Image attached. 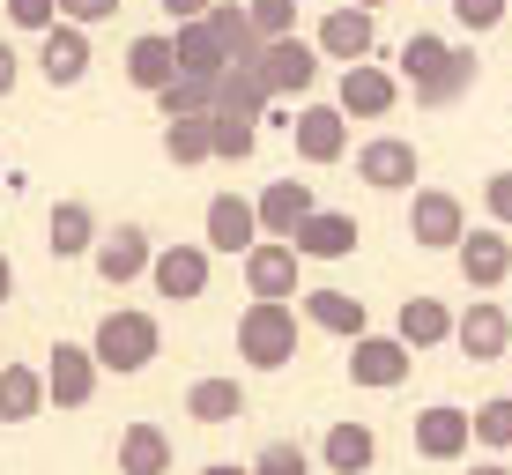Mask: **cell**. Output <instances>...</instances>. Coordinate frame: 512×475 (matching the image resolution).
<instances>
[{"mask_svg": "<svg viewBox=\"0 0 512 475\" xmlns=\"http://www.w3.org/2000/svg\"><path fill=\"white\" fill-rule=\"evenodd\" d=\"M401 90H416V104H461L475 90V52L416 30V38L401 45Z\"/></svg>", "mask_w": 512, "mask_h": 475, "instance_id": "cell-1", "label": "cell"}, {"mask_svg": "<svg viewBox=\"0 0 512 475\" xmlns=\"http://www.w3.org/2000/svg\"><path fill=\"white\" fill-rule=\"evenodd\" d=\"M156 349H164V327H156V312H104L97 334H90L97 372H119V379L149 372V364H156Z\"/></svg>", "mask_w": 512, "mask_h": 475, "instance_id": "cell-2", "label": "cell"}, {"mask_svg": "<svg viewBox=\"0 0 512 475\" xmlns=\"http://www.w3.org/2000/svg\"><path fill=\"white\" fill-rule=\"evenodd\" d=\"M238 357L253 364V372H282V364L297 357V312L253 297V305H245V320H238Z\"/></svg>", "mask_w": 512, "mask_h": 475, "instance_id": "cell-3", "label": "cell"}, {"mask_svg": "<svg viewBox=\"0 0 512 475\" xmlns=\"http://www.w3.org/2000/svg\"><path fill=\"white\" fill-rule=\"evenodd\" d=\"M409 238L423 245V253H453V245L468 238V208H461V193H446V186H416V201H409Z\"/></svg>", "mask_w": 512, "mask_h": 475, "instance_id": "cell-4", "label": "cell"}, {"mask_svg": "<svg viewBox=\"0 0 512 475\" xmlns=\"http://www.w3.org/2000/svg\"><path fill=\"white\" fill-rule=\"evenodd\" d=\"M245 67L268 82V97H305L312 82H320V45H305V38H275V45H260Z\"/></svg>", "mask_w": 512, "mask_h": 475, "instance_id": "cell-5", "label": "cell"}, {"mask_svg": "<svg viewBox=\"0 0 512 475\" xmlns=\"http://www.w3.org/2000/svg\"><path fill=\"white\" fill-rule=\"evenodd\" d=\"M357 179L379 186V193H409L423 179V156H416V142H401V134H379V142L357 149Z\"/></svg>", "mask_w": 512, "mask_h": 475, "instance_id": "cell-6", "label": "cell"}, {"mask_svg": "<svg viewBox=\"0 0 512 475\" xmlns=\"http://www.w3.org/2000/svg\"><path fill=\"white\" fill-rule=\"evenodd\" d=\"M208 245H164V253L149 260V283L156 297H171V305H193V297H208Z\"/></svg>", "mask_w": 512, "mask_h": 475, "instance_id": "cell-7", "label": "cell"}, {"mask_svg": "<svg viewBox=\"0 0 512 475\" xmlns=\"http://www.w3.org/2000/svg\"><path fill=\"white\" fill-rule=\"evenodd\" d=\"M334 104H342V119H386V112L401 104V75H386L379 60L342 67V90H334Z\"/></svg>", "mask_w": 512, "mask_h": 475, "instance_id": "cell-8", "label": "cell"}, {"mask_svg": "<svg viewBox=\"0 0 512 475\" xmlns=\"http://www.w3.org/2000/svg\"><path fill=\"white\" fill-rule=\"evenodd\" d=\"M453 260H461V283L475 290V297H490L512 275V238L490 223V231H468L461 245H453Z\"/></svg>", "mask_w": 512, "mask_h": 475, "instance_id": "cell-9", "label": "cell"}, {"mask_svg": "<svg viewBox=\"0 0 512 475\" xmlns=\"http://www.w3.org/2000/svg\"><path fill=\"white\" fill-rule=\"evenodd\" d=\"M97 357H90V342H60L52 349V364H45V401H60V409H90V394H97Z\"/></svg>", "mask_w": 512, "mask_h": 475, "instance_id": "cell-10", "label": "cell"}, {"mask_svg": "<svg viewBox=\"0 0 512 475\" xmlns=\"http://www.w3.org/2000/svg\"><path fill=\"white\" fill-rule=\"evenodd\" d=\"M290 142L305 164H342L349 156V119H342V104H305V112L290 119Z\"/></svg>", "mask_w": 512, "mask_h": 475, "instance_id": "cell-11", "label": "cell"}, {"mask_svg": "<svg viewBox=\"0 0 512 475\" xmlns=\"http://www.w3.org/2000/svg\"><path fill=\"white\" fill-rule=\"evenodd\" d=\"M97 275L112 290H127V283H141V275H149V260H156V245H149V231H141V223H119V231H104L97 238Z\"/></svg>", "mask_w": 512, "mask_h": 475, "instance_id": "cell-12", "label": "cell"}, {"mask_svg": "<svg viewBox=\"0 0 512 475\" xmlns=\"http://www.w3.org/2000/svg\"><path fill=\"white\" fill-rule=\"evenodd\" d=\"M245 290L268 297V305H290V297H305V290H297V245L260 238L253 253H245Z\"/></svg>", "mask_w": 512, "mask_h": 475, "instance_id": "cell-13", "label": "cell"}, {"mask_svg": "<svg viewBox=\"0 0 512 475\" xmlns=\"http://www.w3.org/2000/svg\"><path fill=\"white\" fill-rule=\"evenodd\" d=\"M453 342H461V357H475V364H498L505 349H512V320H505V305H498V297H475L461 320H453Z\"/></svg>", "mask_w": 512, "mask_h": 475, "instance_id": "cell-14", "label": "cell"}, {"mask_svg": "<svg viewBox=\"0 0 512 475\" xmlns=\"http://www.w3.org/2000/svg\"><path fill=\"white\" fill-rule=\"evenodd\" d=\"M409 349H401V334H364V342H349V379L372 386V394H386V386L409 379Z\"/></svg>", "mask_w": 512, "mask_h": 475, "instance_id": "cell-15", "label": "cell"}, {"mask_svg": "<svg viewBox=\"0 0 512 475\" xmlns=\"http://www.w3.org/2000/svg\"><path fill=\"white\" fill-rule=\"evenodd\" d=\"M201 245H208V253H253V245H260V216H253V201H238V193H216V201H208V216H201Z\"/></svg>", "mask_w": 512, "mask_h": 475, "instance_id": "cell-16", "label": "cell"}, {"mask_svg": "<svg viewBox=\"0 0 512 475\" xmlns=\"http://www.w3.org/2000/svg\"><path fill=\"white\" fill-rule=\"evenodd\" d=\"M38 75L52 82V90H75V82L90 75V30L52 23L45 38H38Z\"/></svg>", "mask_w": 512, "mask_h": 475, "instance_id": "cell-17", "label": "cell"}, {"mask_svg": "<svg viewBox=\"0 0 512 475\" xmlns=\"http://www.w3.org/2000/svg\"><path fill=\"white\" fill-rule=\"evenodd\" d=\"M357 216H342V208H312V216L305 223H297V260H349V253H357Z\"/></svg>", "mask_w": 512, "mask_h": 475, "instance_id": "cell-18", "label": "cell"}, {"mask_svg": "<svg viewBox=\"0 0 512 475\" xmlns=\"http://www.w3.org/2000/svg\"><path fill=\"white\" fill-rule=\"evenodd\" d=\"M320 60H342V67H364L372 60V45H379V30H372V15L364 8H334V15H320Z\"/></svg>", "mask_w": 512, "mask_h": 475, "instance_id": "cell-19", "label": "cell"}, {"mask_svg": "<svg viewBox=\"0 0 512 475\" xmlns=\"http://www.w3.org/2000/svg\"><path fill=\"white\" fill-rule=\"evenodd\" d=\"M468 446H475V424H468V409L438 401V409H423V416H416V453H423V461H461Z\"/></svg>", "mask_w": 512, "mask_h": 475, "instance_id": "cell-20", "label": "cell"}, {"mask_svg": "<svg viewBox=\"0 0 512 475\" xmlns=\"http://www.w3.org/2000/svg\"><path fill=\"white\" fill-rule=\"evenodd\" d=\"M312 208H320V201H312V186H305V179H275V186L253 201L260 238H282V245H290V238H297V223H305Z\"/></svg>", "mask_w": 512, "mask_h": 475, "instance_id": "cell-21", "label": "cell"}, {"mask_svg": "<svg viewBox=\"0 0 512 475\" xmlns=\"http://www.w3.org/2000/svg\"><path fill=\"white\" fill-rule=\"evenodd\" d=\"M127 82H134V90H149V97L179 82V45H171V30H149V38L127 45Z\"/></svg>", "mask_w": 512, "mask_h": 475, "instance_id": "cell-22", "label": "cell"}, {"mask_svg": "<svg viewBox=\"0 0 512 475\" xmlns=\"http://www.w3.org/2000/svg\"><path fill=\"white\" fill-rule=\"evenodd\" d=\"M97 208L90 201H60L52 208V223H45V245H52V260H82V253H97Z\"/></svg>", "mask_w": 512, "mask_h": 475, "instance_id": "cell-23", "label": "cell"}, {"mask_svg": "<svg viewBox=\"0 0 512 475\" xmlns=\"http://www.w3.org/2000/svg\"><path fill=\"white\" fill-rule=\"evenodd\" d=\"M320 461L334 468V475H372V461H379V431L372 424H334L327 438H320Z\"/></svg>", "mask_w": 512, "mask_h": 475, "instance_id": "cell-24", "label": "cell"}, {"mask_svg": "<svg viewBox=\"0 0 512 475\" xmlns=\"http://www.w3.org/2000/svg\"><path fill=\"white\" fill-rule=\"evenodd\" d=\"M305 320L320 327V334H342V342H364V297H349V290H305Z\"/></svg>", "mask_w": 512, "mask_h": 475, "instance_id": "cell-25", "label": "cell"}, {"mask_svg": "<svg viewBox=\"0 0 512 475\" xmlns=\"http://www.w3.org/2000/svg\"><path fill=\"white\" fill-rule=\"evenodd\" d=\"M394 334H401V349H438V342H453V312L438 305V297H409L401 305V320H394Z\"/></svg>", "mask_w": 512, "mask_h": 475, "instance_id": "cell-26", "label": "cell"}, {"mask_svg": "<svg viewBox=\"0 0 512 475\" xmlns=\"http://www.w3.org/2000/svg\"><path fill=\"white\" fill-rule=\"evenodd\" d=\"M119 475H171L164 424H127V431H119Z\"/></svg>", "mask_w": 512, "mask_h": 475, "instance_id": "cell-27", "label": "cell"}, {"mask_svg": "<svg viewBox=\"0 0 512 475\" xmlns=\"http://www.w3.org/2000/svg\"><path fill=\"white\" fill-rule=\"evenodd\" d=\"M186 416L193 424H238L245 416V386L238 379H193L186 386Z\"/></svg>", "mask_w": 512, "mask_h": 475, "instance_id": "cell-28", "label": "cell"}, {"mask_svg": "<svg viewBox=\"0 0 512 475\" xmlns=\"http://www.w3.org/2000/svg\"><path fill=\"white\" fill-rule=\"evenodd\" d=\"M171 45H179V75H208V82H223V45H216V30H208V15L201 23H179L171 30Z\"/></svg>", "mask_w": 512, "mask_h": 475, "instance_id": "cell-29", "label": "cell"}, {"mask_svg": "<svg viewBox=\"0 0 512 475\" xmlns=\"http://www.w3.org/2000/svg\"><path fill=\"white\" fill-rule=\"evenodd\" d=\"M45 409V372L30 364H0V424H30Z\"/></svg>", "mask_w": 512, "mask_h": 475, "instance_id": "cell-30", "label": "cell"}, {"mask_svg": "<svg viewBox=\"0 0 512 475\" xmlns=\"http://www.w3.org/2000/svg\"><path fill=\"white\" fill-rule=\"evenodd\" d=\"M268 82L253 75V67H223V82H216V112H231V119H268Z\"/></svg>", "mask_w": 512, "mask_h": 475, "instance_id": "cell-31", "label": "cell"}, {"mask_svg": "<svg viewBox=\"0 0 512 475\" xmlns=\"http://www.w3.org/2000/svg\"><path fill=\"white\" fill-rule=\"evenodd\" d=\"M208 30H216V45H223V60L231 67H245L260 52V38H253V15L238 8V0H216V8H208Z\"/></svg>", "mask_w": 512, "mask_h": 475, "instance_id": "cell-32", "label": "cell"}, {"mask_svg": "<svg viewBox=\"0 0 512 475\" xmlns=\"http://www.w3.org/2000/svg\"><path fill=\"white\" fill-rule=\"evenodd\" d=\"M164 156L171 164H216V127L208 119H164Z\"/></svg>", "mask_w": 512, "mask_h": 475, "instance_id": "cell-33", "label": "cell"}, {"mask_svg": "<svg viewBox=\"0 0 512 475\" xmlns=\"http://www.w3.org/2000/svg\"><path fill=\"white\" fill-rule=\"evenodd\" d=\"M156 112L164 119H208L216 112V82L208 75H179L171 90H156Z\"/></svg>", "mask_w": 512, "mask_h": 475, "instance_id": "cell-34", "label": "cell"}, {"mask_svg": "<svg viewBox=\"0 0 512 475\" xmlns=\"http://www.w3.org/2000/svg\"><path fill=\"white\" fill-rule=\"evenodd\" d=\"M208 127H216V164H245V156L260 149V119H231V112H208Z\"/></svg>", "mask_w": 512, "mask_h": 475, "instance_id": "cell-35", "label": "cell"}, {"mask_svg": "<svg viewBox=\"0 0 512 475\" xmlns=\"http://www.w3.org/2000/svg\"><path fill=\"white\" fill-rule=\"evenodd\" d=\"M468 424H475V446H498V453H512V394L483 401V409H468Z\"/></svg>", "mask_w": 512, "mask_h": 475, "instance_id": "cell-36", "label": "cell"}, {"mask_svg": "<svg viewBox=\"0 0 512 475\" xmlns=\"http://www.w3.org/2000/svg\"><path fill=\"white\" fill-rule=\"evenodd\" d=\"M245 15H253V38L260 45L297 38V0H245Z\"/></svg>", "mask_w": 512, "mask_h": 475, "instance_id": "cell-37", "label": "cell"}, {"mask_svg": "<svg viewBox=\"0 0 512 475\" xmlns=\"http://www.w3.org/2000/svg\"><path fill=\"white\" fill-rule=\"evenodd\" d=\"M505 15H512V0H453V23L475 30V38H490V30H498Z\"/></svg>", "mask_w": 512, "mask_h": 475, "instance_id": "cell-38", "label": "cell"}, {"mask_svg": "<svg viewBox=\"0 0 512 475\" xmlns=\"http://www.w3.org/2000/svg\"><path fill=\"white\" fill-rule=\"evenodd\" d=\"M253 475H312V453H305V446H290V438H275V446H260Z\"/></svg>", "mask_w": 512, "mask_h": 475, "instance_id": "cell-39", "label": "cell"}, {"mask_svg": "<svg viewBox=\"0 0 512 475\" xmlns=\"http://www.w3.org/2000/svg\"><path fill=\"white\" fill-rule=\"evenodd\" d=\"M483 216L498 223V231H512V171H490L483 179Z\"/></svg>", "mask_w": 512, "mask_h": 475, "instance_id": "cell-40", "label": "cell"}, {"mask_svg": "<svg viewBox=\"0 0 512 475\" xmlns=\"http://www.w3.org/2000/svg\"><path fill=\"white\" fill-rule=\"evenodd\" d=\"M8 23H15V30H38V38H45V30L60 23V0H8Z\"/></svg>", "mask_w": 512, "mask_h": 475, "instance_id": "cell-41", "label": "cell"}, {"mask_svg": "<svg viewBox=\"0 0 512 475\" xmlns=\"http://www.w3.org/2000/svg\"><path fill=\"white\" fill-rule=\"evenodd\" d=\"M112 15H119V0H60V23H75V30L112 23Z\"/></svg>", "mask_w": 512, "mask_h": 475, "instance_id": "cell-42", "label": "cell"}, {"mask_svg": "<svg viewBox=\"0 0 512 475\" xmlns=\"http://www.w3.org/2000/svg\"><path fill=\"white\" fill-rule=\"evenodd\" d=\"M208 8H216V0H164V15H171V30H179V23H201V15Z\"/></svg>", "mask_w": 512, "mask_h": 475, "instance_id": "cell-43", "label": "cell"}, {"mask_svg": "<svg viewBox=\"0 0 512 475\" xmlns=\"http://www.w3.org/2000/svg\"><path fill=\"white\" fill-rule=\"evenodd\" d=\"M15 75H23V60H15V45H8V38H0V97H8V90H15Z\"/></svg>", "mask_w": 512, "mask_h": 475, "instance_id": "cell-44", "label": "cell"}, {"mask_svg": "<svg viewBox=\"0 0 512 475\" xmlns=\"http://www.w3.org/2000/svg\"><path fill=\"white\" fill-rule=\"evenodd\" d=\"M8 297H15V260L0 253V305H8Z\"/></svg>", "mask_w": 512, "mask_h": 475, "instance_id": "cell-45", "label": "cell"}, {"mask_svg": "<svg viewBox=\"0 0 512 475\" xmlns=\"http://www.w3.org/2000/svg\"><path fill=\"white\" fill-rule=\"evenodd\" d=\"M201 475H253V468H238V461H208Z\"/></svg>", "mask_w": 512, "mask_h": 475, "instance_id": "cell-46", "label": "cell"}, {"mask_svg": "<svg viewBox=\"0 0 512 475\" xmlns=\"http://www.w3.org/2000/svg\"><path fill=\"white\" fill-rule=\"evenodd\" d=\"M475 475H512V468H505V461H483V468H475Z\"/></svg>", "mask_w": 512, "mask_h": 475, "instance_id": "cell-47", "label": "cell"}, {"mask_svg": "<svg viewBox=\"0 0 512 475\" xmlns=\"http://www.w3.org/2000/svg\"><path fill=\"white\" fill-rule=\"evenodd\" d=\"M349 8H364V15H379V8H386V0H349Z\"/></svg>", "mask_w": 512, "mask_h": 475, "instance_id": "cell-48", "label": "cell"}]
</instances>
